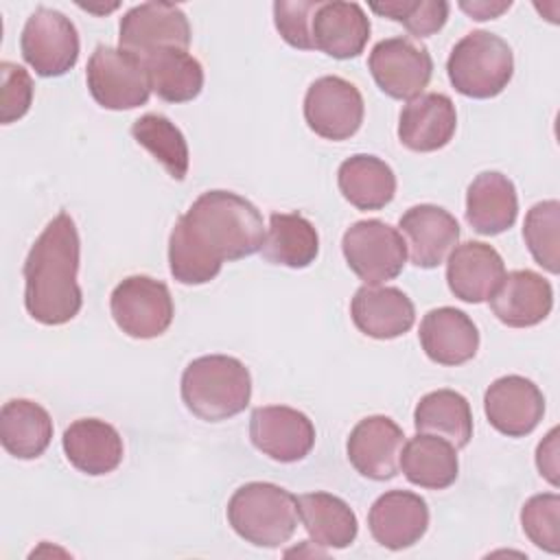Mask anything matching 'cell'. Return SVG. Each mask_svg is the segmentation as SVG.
<instances>
[{"instance_id":"cell-1","label":"cell","mask_w":560,"mask_h":560,"mask_svg":"<svg viewBox=\"0 0 560 560\" xmlns=\"http://www.w3.org/2000/svg\"><path fill=\"white\" fill-rule=\"evenodd\" d=\"M262 241V217L249 199L230 190H206L171 230L168 267L182 284H206L225 260L260 252Z\"/></svg>"},{"instance_id":"cell-2","label":"cell","mask_w":560,"mask_h":560,"mask_svg":"<svg viewBox=\"0 0 560 560\" xmlns=\"http://www.w3.org/2000/svg\"><path fill=\"white\" fill-rule=\"evenodd\" d=\"M81 241L68 212L52 217L24 260V306L44 326H61L77 317L83 293L77 280Z\"/></svg>"},{"instance_id":"cell-3","label":"cell","mask_w":560,"mask_h":560,"mask_svg":"<svg viewBox=\"0 0 560 560\" xmlns=\"http://www.w3.org/2000/svg\"><path fill=\"white\" fill-rule=\"evenodd\" d=\"M179 389L192 416L206 422H223L249 405L252 376L236 357L206 354L184 368Z\"/></svg>"},{"instance_id":"cell-4","label":"cell","mask_w":560,"mask_h":560,"mask_svg":"<svg viewBox=\"0 0 560 560\" xmlns=\"http://www.w3.org/2000/svg\"><path fill=\"white\" fill-rule=\"evenodd\" d=\"M298 499L269 481H249L234 490L228 501V523L254 547L276 549L298 527Z\"/></svg>"},{"instance_id":"cell-5","label":"cell","mask_w":560,"mask_h":560,"mask_svg":"<svg viewBox=\"0 0 560 560\" xmlns=\"http://www.w3.org/2000/svg\"><path fill=\"white\" fill-rule=\"evenodd\" d=\"M451 85L468 98L499 96L514 74V55L510 44L488 31L464 35L446 61Z\"/></svg>"},{"instance_id":"cell-6","label":"cell","mask_w":560,"mask_h":560,"mask_svg":"<svg viewBox=\"0 0 560 560\" xmlns=\"http://www.w3.org/2000/svg\"><path fill=\"white\" fill-rule=\"evenodd\" d=\"M85 81L92 98L114 112L136 109L149 101L151 83L144 59L114 46H96L88 68Z\"/></svg>"},{"instance_id":"cell-7","label":"cell","mask_w":560,"mask_h":560,"mask_svg":"<svg viewBox=\"0 0 560 560\" xmlns=\"http://www.w3.org/2000/svg\"><path fill=\"white\" fill-rule=\"evenodd\" d=\"M341 252L352 273L365 284L394 280L407 262L402 234L381 219L352 223L341 238Z\"/></svg>"},{"instance_id":"cell-8","label":"cell","mask_w":560,"mask_h":560,"mask_svg":"<svg viewBox=\"0 0 560 560\" xmlns=\"http://www.w3.org/2000/svg\"><path fill=\"white\" fill-rule=\"evenodd\" d=\"M116 326L133 339H153L168 330L175 306L168 287L151 276L120 280L109 298Z\"/></svg>"},{"instance_id":"cell-9","label":"cell","mask_w":560,"mask_h":560,"mask_svg":"<svg viewBox=\"0 0 560 560\" xmlns=\"http://www.w3.org/2000/svg\"><path fill=\"white\" fill-rule=\"evenodd\" d=\"M79 33L72 20L48 7L35 9L20 35L24 61L46 79L72 70L79 59Z\"/></svg>"},{"instance_id":"cell-10","label":"cell","mask_w":560,"mask_h":560,"mask_svg":"<svg viewBox=\"0 0 560 560\" xmlns=\"http://www.w3.org/2000/svg\"><path fill=\"white\" fill-rule=\"evenodd\" d=\"M365 105L359 88L337 74L315 79L304 96V120L317 136L341 142L363 122Z\"/></svg>"},{"instance_id":"cell-11","label":"cell","mask_w":560,"mask_h":560,"mask_svg":"<svg viewBox=\"0 0 560 560\" xmlns=\"http://www.w3.org/2000/svg\"><path fill=\"white\" fill-rule=\"evenodd\" d=\"M118 44L140 59L164 48L186 50L190 44V24L177 4L142 2L120 18Z\"/></svg>"},{"instance_id":"cell-12","label":"cell","mask_w":560,"mask_h":560,"mask_svg":"<svg viewBox=\"0 0 560 560\" xmlns=\"http://www.w3.org/2000/svg\"><path fill=\"white\" fill-rule=\"evenodd\" d=\"M368 66L381 92L396 101L420 96L433 74L429 50L411 37L381 39L372 48Z\"/></svg>"},{"instance_id":"cell-13","label":"cell","mask_w":560,"mask_h":560,"mask_svg":"<svg viewBox=\"0 0 560 560\" xmlns=\"http://www.w3.org/2000/svg\"><path fill=\"white\" fill-rule=\"evenodd\" d=\"M252 444L273 462L293 464L304 459L315 444L311 418L287 405H267L252 411Z\"/></svg>"},{"instance_id":"cell-14","label":"cell","mask_w":560,"mask_h":560,"mask_svg":"<svg viewBox=\"0 0 560 560\" xmlns=\"http://www.w3.org/2000/svg\"><path fill=\"white\" fill-rule=\"evenodd\" d=\"M483 411L499 433L508 438H523L542 420L545 396L534 381L508 374L490 383L486 389Z\"/></svg>"},{"instance_id":"cell-15","label":"cell","mask_w":560,"mask_h":560,"mask_svg":"<svg viewBox=\"0 0 560 560\" xmlns=\"http://www.w3.org/2000/svg\"><path fill=\"white\" fill-rule=\"evenodd\" d=\"M402 444L405 433L389 416H368L350 431L346 451L361 477L387 481L400 470Z\"/></svg>"},{"instance_id":"cell-16","label":"cell","mask_w":560,"mask_h":560,"mask_svg":"<svg viewBox=\"0 0 560 560\" xmlns=\"http://www.w3.org/2000/svg\"><path fill=\"white\" fill-rule=\"evenodd\" d=\"M398 232L405 238L411 262L420 269L442 265L459 241L457 219L433 203L409 208L398 221Z\"/></svg>"},{"instance_id":"cell-17","label":"cell","mask_w":560,"mask_h":560,"mask_svg":"<svg viewBox=\"0 0 560 560\" xmlns=\"http://www.w3.org/2000/svg\"><path fill=\"white\" fill-rule=\"evenodd\" d=\"M368 527L381 547L392 551L407 549L416 545L429 527L427 501L416 492L389 490L372 503Z\"/></svg>"},{"instance_id":"cell-18","label":"cell","mask_w":560,"mask_h":560,"mask_svg":"<svg viewBox=\"0 0 560 560\" xmlns=\"http://www.w3.org/2000/svg\"><path fill=\"white\" fill-rule=\"evenodd\" d=\"M505 276L501 254L481 241L455 245L446 262V282L455 298L468 304L490 300Z\"/></svg>"},{"instance_id":"cell-19","label":"cell","mask_w":560,"mask_h":560,"mask_svg":"<svg viewBox=\"0 0 560 560\" xmlns=\"http://www.w3.org/2000/svg\"><path fill=\"white\" fill-rule=\"evenodd\" d=\"M553 306L549 280L532 269H516L503 276L490 295V308L497 319L510 328H529L547 319Z\"/></svg>"},{"instance_id":"cell-20","label":"cell","mask_w":560,"mask_h":560,"mask_svg":"<svg viewBox=\"0 0 560 560\" xmlns=\"http://www.w3.org/2000/svg\"><path fill=\"white\" fill-rule=\"evenodd\" d=\"M455 129V105L442 92H424L411 98L398 118V140L416 153H431L446 147Z\"/></svg>"},{"instance_id":"cell-21","label":"cell","mask_w":560,"mask_h":560,"mask_svg":"<svg viewBox=\"0 0 560 560\" xmlns=\"http://www.w3.org/2000/svg\"><path fill=\"white\" fill-rule=\"evenodd\" d=\"M354 326L372 339H396L416 322L411 298L396 287L363 284L350 302Z\"/></svg>"},{"instance_id":"cell-22","label":"cell","mask_w":560,"mask_h":560,"mask_svg":"<svg viewBox=\"0 0 560 560\" xmlns=\"http://www.w3.org/2000/svg\"><path fill=\"white\" fill-rule=\"evenodd\" d=\"M313 48L332 59H354L370 39V18L357 2H319L311 24Z\"/></svg>"},{"instance_id":"cell-23","label":"cell","mask_w":560,"mask_h":560,"mask_svg":"<svg viewBox=\"0 0 560 560\" xmlns=\"http://www.w3.org/2000/svg\"><path fill=\"white\" fill-rule=\"evenodd\" d=\"M418 337L424 354L440 365H462L479 350L475 322L455 306L429 311L420 322Z\"/></svg>"},{"instance_id":"cell-24","label":"cell","mask_w":560,"mask_h":560,"mask_svg":"<svg viewBox=\"0 0 560 560\" xmlns=\"http://www.w3.org/2000/svg\"><path fill=\"white\" fill-rule=\"evenodd\" d=\"M66 459L81 472L101 477L116 470L122 462V438L105 420L79 418L74 420L61 438Z\"/></svg>"},{"instance_id":"cell-25","label":"cell","mask_w":560,"mask_h":560,"mask_svg":"<svg viewBox=\"0 0 560 560\" xmlns=\"http://www.w3.org/2000/svg\"><path fill=\"white\" fill-rule=\"evenodd\" d=\"M518 217V197L514 182L499 171L479 173L466 190V221L483 234L497 236L514 225Z\"/></svg>"},{"instance_id":"cell-26","label":"cell","mask_w":560,"mask_h":560,"mask_svg":"<svg viewBox=\"0 0 560 560\" xmlns=\"http://www.w3.org/2000/svg\"><path fill=\"white\" fill-rule=\"evenodd\" d=\"M298 514L311 542L317 547L346 549L357 538V514L343 499L330 492L300 494Z\"/></svg>"},{"instance_id":"cell-27","label":"cell","mask_w":560,"mask_h":560,"mask_svg":"<svg viewBox=\"0 0 560 560\" xmlns=\"http://www.w3.org/2000/svg\"><path fill=\"white\" fill-rule=\"evenodd\" d=\"M400 470L418 488L444 490L455 483L459 472L457 448L440 435L418 433L402 444Z\"/></svg>"},{"instance_id":"cell-28","label":"cell","mask_w":560,"mask_h":560,"mask_svg":"<svg viewBox=\"0 0 560 560\" xmlns=\"http://www.w3.org/2000/svg\"><path fill=\"white\" fill-rule=\"evenodd\" d=\"M337 184L346 201L359 210H381L396 195V175L392 166L368 153L350 155L339 164Z\"/></svg>"},{"instance_id":"cell-29","label":"cell","mask_w":560,"mask_h":560,"mask_svg":"<svg viewBox=\"0 0 560 560\" xmlns=\"http://www.w3.org/2000/svg\"><path fill=\"white\" fill-rule=\"evenodd\" d=\"M52 440L50 413L35 400L13 398L0 411V442L18 459L44 455Z\"/></svg>"},{"instance_id":"cell-30","label":"cell","mask_w":560,"mask_h":560,"mask_svg":"<svg viewBox=\"0 0 560 560\" xmlns=\"http://www.w3.org/2000/svg\"><path fill=\"white\" fill-rule=\"evenodd\" d=\"M260 252L273 265L304 269L319 254V236L300 212H273Z\"/></svg>"},{"instance_id":"cell-31","label":"cell","mask_w":560,"mask_h":560,"mask_svg":"<svg viewBox=\"0 0 560 560\" xmlns=\"http://www.w3.org/2000/svg\"><path fill=\"white\" fill-rule=\"evenodd\" d=\"M418 433H431L464 448L472 438V411L468 400L453 389H435L420 398L413 411Z\"/></svg>"},{"instance_id":"cell-32","label":"cell","mask_w":560,"mask_h":560,"mask_svg":"<svg viewBox=\"0 0 560 560\" xmlns=\"http://www.w3.org/2000/svg\"><path fill=\"white\" fill-rule=\"evenodd\" d=\"M151 92L166 103H186L203 88V68L186 50L164 48L144 59Z\"/></svg>"},{"instance_id":"cell-33","label":"cell","mask_w":560,"mask_h":560,"mask_svg":"<svg viewBox=\"0 0 560 560\" xmlns=\"http://www.w3.org/2000/svg\"><path fill=\"white\" fill-rule=\"evenodd\" d=\"M133 140L144 147L166 173L182 182L188 173V144L177 125L162 114H144L131 125Z\"/></svg>"},{"instance_id":"cell-34","label":"cell","mask_w":560,"mask_h":560,"mask_svg":"<svg viewBox=\"0 0 560 560\" xmlns=\"http://www.w3.org/2000/svg\"><path fill=\"white\" fill-rule=\"evenodd\" d=\"M558 230H560V203L556 199L538 201L527 210L525 223H523L525 245L534 256V260L549 273H558L560 269Z\"/></svg>"},{"instance_id":"cell-35","label":"cell","mask_w":560,"mask_h":560,"mask_svg":"<svg viewBox=\"0 0 560 560\" xmlns=\"http://www.w3.org/2000/svg\"><path fill=\"white\" fill-rule=\"evenodd\" d=\"M370 9L383 18L400 22L418 39L438 33L446 24L451 11L444 0H389L372 2Z\"/></svg>"},{"instance_id":"cell-36","label":"cell","mask_w":560,"mask_h":560,"mask_svg":"<svg viewBox=\"0 0 560 560\" xmlns=\"http://www.w3.org/2000/svg\"><path fill=\"white\" fill-rule=\"evenodd\" d=\"M525 536L542 551H560V497L556 492L534 494L521 510Z\"/></svg>"},{"instance_id":"cell-37","label":"cell","mask_w":560,"mask_h":560,"mask_svg":"<svg viewBox=\"0 0 560 560\" xmlns=\"http://www.w3.org/2000/svg\"><path fill=\"white\" fill-rule=\"evenodd\" d=\"M319 0H276L273 2V24L280 37L300 50H315L311 37L313 13Z\"/></svg>"},{"instance_id":"cell-38","label":"cell","mask_w":560,"mask_h":560,"mask_svg":"<svg viewBox=\"0 0 560 560\" xmlns=\"http://www.w3.org/2000/svg\"><path fill=\"white\" fill-rule=\"evenodd\" d=\"M0 122L11 125L20 120L33 103V79L31 74L13 63V61H2L0 63Z\"/></svg>"},{"instance_id":"cell-39","label":"cell","mask_w":560,"mask_h":560,"mask_svg":"<svg viewBox=\"0 0 560 560\" xmlns=\"http://www.w3.org/2000/svg\"><path fill=\"white\" fill-rule=\"evenodd\" d=\"M536 466L551 486H558V429H551L538 444Z\"/></svg>"},{"instance_id":"cell-40","label":"cell","mask_w":560,"mask_h":560,"mask_svg":"<svg viewBox=\"0 0 560 560\" xmlns=\"http://www.w3.org/2000/svg\"><path fill=\"white\" fill-rule=\"evenodd\" d=\"M512 2H488V0H475V2H459V9L466 11L472 20H494L503 11H508Z\"/></svg>"}]
</instances>
